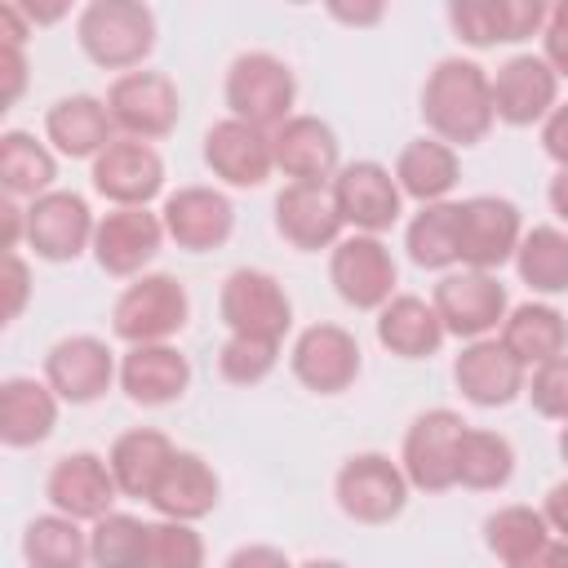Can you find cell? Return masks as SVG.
<instances>
[{"label": "cell", "mask_w": 568, "mask_h": 568, "mask_svg": "<svg viewBox=\"0 0 568 568\" xmlns=\"http://www.w3.org/2000/svg\"><path fill=\"white\" fill-rule=\"evenodd\" d=\"M280 359V342H262V337H240L231 333L217 351V373L231 382V386H253L262 382Z\"/></svg>", "instance_id": "42"}, {"label": "cell", "mask_w": 568, "mask_h": 568, "mask_svg": "<svg viewBox=\"0 0 568 568\" xmlns=\"http://www.w3.org/2000/svg\"><path fill=\"white\" fill-rule=\"evenodd\" d=\"M559 106V75L541 53H515L493 75V115L501 124H546V115Z\"/></svg>", "instance_id": "17"}, {"label": "cell", "mask_w": 568, "mask_h": 568, "mask_svg": "<svg viewBox=\"0 0 568 568\" xmlns=\"http://www.w3.org/2000/svg\"><path fill=\"white\" fill-rule=\"evenodd\" d=\"M271 155L288 182H328L342 169L337 133L320 115H288L280 129H271Z\"/></svg>", "instance_id": "25"}, {"label": "cell", "mask_w": 568, "mask_h": 568, "mask_svg": "<svg viewBox=\"0 0 568 568\" xmlns=\"http://www.w3.org/2000/svg\"><path fill=\"white\" fill-rule=\"evenodd\" d=\"M217 493H222V484H217L213 466H209L200 453H182V448H178L173 462L164 466V475L155 479V488H151L146 501L160 510V519L195 524V519L213 515Z\"/></svg>", "instance_id": "28"}, {"label": "cell", "mask_w": 568, "mask_h": 568, "mask_svg": "<svg viewBox=\"0 0 568 568\" xmlns=\"http://www.w3.org/2000/svg\"><path fill=\"white\" fill-rule=\"evenodd\" d=\"M524 368L528 364H546L555 355L568 351V320L550 306V302H519L506 320H501V337H497Z\"/></svg>", "instance_id": "32"}, {"label": "cell", "mask_w": 568, "mask_h": 568, "mask_svg": "<svg viewBox=\"0 0 568 568\" xmlns=\"http://www.w3.org/2000/svg\"><path fill=\"white\" fill-rule=\"evenodd\" d=\"M328 280L337 297L355 311H382L395 297V257L377 235H346L333 244Z\"/></svg>", "instance_id": "12"}, {"label": "cell", "mask_w": 568, "mask_h": 568, "mask_svg": "<svg viewBox=\"0 0 568 568\" xmlns=\"http://www.w3.org/2000/svg\"><path fill=\"white\" fill-rule=\"evenodd\" d=\"M58 426V395L49 382L36 377H4L0 382V439L9 448H36Z\"/></svg>", "instance_id": "29"}, {"label": "cell", "mask_w": 568, "mask_h": 568, "mask_svg": "<svg viewBox=\"0 0 568 568\" xmlns=\"http://www.w3.org/2000/svg\"><path fill=\"white\" fill-rule=\"evenodd\" d=\"M541 146H546V155H550L559 169H568V102H559V106L546 115V124H541Z\"/></svg>", "instance_id": "46"}, {"label": "cell", "mask_w": 568, "mask_h": 568, "mask_svg": "<svg viewBox=\"0 0 568 568\" xmlns=\"http://www.w3.org/2000/svg\"><path fill=\"white\" fill-rule=\"evenodd\" d=\"M457 178H462L457 151L448 142H439V138H417L395 160V182L417 204H439L457 186Z\"/></svg>", "instance_id": "33"}, {"label": "cell", "mask_w": 568, "mask_h": 568, "mask_svg": "<svg viewBox=\"0 0 568 568\" xmlns=\"http://www.w3.org/2000/svg\"><path fill=\"white\" fill-rule=\"evenodd\" d=\"M115 377H120V368H115L111 346L89 333L62 337L44 355V382L53 386V395L62 404H93L111 390Z\"/></svg>", "instance_id": "15"}, {"label": "cell", "mask_w": 568, "mask_h": 568, "mask_svg": "<svg viewBox=\"0 0 568 568\" xmlns=\"http://www.w3.org/2000/svg\"><path fill=\"white\" fill-rule=\"evenodd\" d=\"M404 248L422 271H448L457 262V204H422V213L404 231Z\"/></svg>", "instance_id": "38"}, {"label": "cell", "mask_w": 568, "mask_h": 568, "mask_svg": "<svg viewBox=\"0 0 568 568\" xmlns=\"http://www.w3.org/2000/svg\"><path fill=\"white\" fill-rule=\"evenodd\" d=\"M173 453H178V448L169 444L164 430H155V426H133V430H124V435L111 444L106 466H111V475H115V484H120L124 497H151V488H155V479L164 475V466L173 462Z\"/></svg>", "instance_id": "31"}, {"label": "cell", "mask_w": 568, "mask_h": 568, "mask_svg": "<svg viewBox=\"0 0 568 568\" xmlns=\"http://www.w3.org/2000/svg\"><path fill=\"white\" fill-rule=\"evenodd\" d=\"M93 231L98 222L75 191H49L27 204V244L44 262H75L84 248H93Z\"/></svg>", "instance_id": "16"}, {"label": "cell", "mask_w": 568, "mask_h": 568, "mask_svg": "<svg viewBox=\"0 0 568 568\" xmlns=\"http://www.w3.org/2000/svg\"><path fill=\"white\" fill-rule=\"evenodd\" d=\"M328 13H333V18H342V22H355V27H364V22H377V18H382V4H364V9H346V4H333Z\"/></svg>", "instance_id": "53"}, {"label": "cell", "mask_w": 568, "mask_h": 568, "mask_svg": "<svg viewBox=\"0 0 568 568\" xmlns=\"http://www.w3.org/2000/svg\"><path fill=\"white\" fill-rule=\"evenodd\" d=\"M559 457L568 462V422H564V430H559Z\"/></svg>", "instance_id": "55"}, {"label": "cell", "mask_w": 568, "mask_h": 568, "mask_svg": "<svg viewBox=\"0 0 568 568\" xmlns=\"http://www.w3.org/2000/svg\"><path fill=\"white\" fill-rule=\"evenodd\" d=\"M333 200H337V213L346 226H355V235H382L399 222V182L386 164L377 160H355V164H342L333 173Z\"/></svg>", "instance_id": "11"}, {"label": "cell", "mask_w": 568, "mask_h": 568, "mask_svg": "<svg viewBox=\"0 0 568 568\" xmlns=\"http://www.w3.org/2000/svg\"><path fill=\"white\" fill-rule=\"evenodd\" d=\"M191 297L173 275H138L111 306V328L129 346H155L186 328Z\"/></svg>", "instance_id": "4"}, {"label": "cell", "mask_w": 568, "mask_h": 568, "mask_svg": "<svg viewBox=\"0 0 568 568\" xmlns=\"http://www.w3.org/2000/svg\"><path fill=\"white\" fill-rule=\"evenodd\" d=\"M204 164L231 186H262L275 169L271 133L226 115L204 133Z\"/></svg>", "instance_id": "24"}, {"label": "cell", "mask_w": 568, "mask_h": 568, "mask_svg": "<svg viewBox=\"0 0 568 568\" xmlns=\"http://www.w3.org/2000/svg\"><path fill=\"white\" fill-rule=\"evenodd\" d=\"M524 240L519 209L501 195H470L457 204V262L466 271H497Z\"/></svg>", "instance_id": "7"}, {"label": "cell", "mask_w": 568, "mask_h": 568, "mask_svg": "<svg viewBox=\"0 0 568 568\" xmlns=\"http://www.w3.org/2000/svg\"><path fill=\"white\" fill-rule=\"evenodd\" d=\"M448 22L470 49H493V44H515L541 31L546 9L541 0H453Z\"/></svg>", "instance_id": "23"}, {"label": "cell", "mask_w": 568, "mask_h": 568, "mask_svg": "<svg viewBox=\"0 0 568 568\" xmlns=\"http://www.w3.org/2000/svg\"><path fill=\"white\" fill-rule=\"evenodd\" d=\"M541 515H546L550 532H559V537L568 541V479H559V484L546 493V506H541Z\"/></svg>", "instance_id": "49"}, {"label": "cell", "mask_w": 568, "mask_h": 568, "mask_svg": "<svg viewBox=\"0 0 568 568\" xmlns=\"http://www.w3.org/2000/svg\"><path fill=\"white\" fill-rule=\"evenodd\" d=\"M75 40L89 62L129 75L155 49V13L138 0H93L75 18Z\"/></svg>", "instance_id": "2"}, {"label": "cell", "mask_w": 568, "mask_h": 568, "mask_svg": "<svg viewBox=\"0 0 568 568\" xmlns=\"http://www.w3.org/2000/svg\"><path fill=\"white\" fill-rule=\"evenodd\" d=\"M444 324L435 315V306L426 297L413 293H395L382 311H377V342L399 355V359H426L444 346Z\"/></svg>", "instance_id": "30"}, {"label": "cell", "mask_w": 568, "mask_h": 568, "mask_svg": "<svg viewBox=\"0 0 568 568\" xmlns=\"http://www.w3.org/2000/svg\"><path fill=\"white\" fill-rule=\"evenodd\" d=\"M453 382H457L462 399H470L475 408H506L528 386L524 382V364L497 337L466 342L462 355L453 359Z\"/></svg>", "instance_id": "20"}, {"label": "cell", "mask_w": 568, "mask_h": 568, "mask_svg": "<svg viewBox=\"0 0 568 568\" xmlns=\"http://www.w3.org/2000/svg\"><path fill=\"white\" fill-rule=\"evenodd\" d=\"M31 297V271L18 253H4V320H18Z\"/></svg>", "instance_id": "45"}, {"label": "cell", "mask_w": 568, "mask_h": 568, "mask_svg": "<svg viewBox=\"0 0 568 568\" xmlns=\"http://www.w3.org/2000/svg\"><path fill=\"white\" fill-rule=\"evenodd\" d=\"M22 559L31 568H84L89 564V537L80 532V519L67 515H36L22 532Z\"/></svg>", "instance_id": "36"}, {"label": "cell", "mask_w": 568, "mask_h": 568, "mask_svg": "<svg viewBox=\"0 0 568 568\" xmlns=\"http://www.w3.org/2000/svg\"><path fill=\"white\" fill-rule=\"evenodd\" d=\"M524 395L532 399V408L541 417H555V422H568V351L537 364L532 368V382L524 386Z\"/></svg>", "instance_id": "43"}, {"label": "cell", "mask_w": 568, "mask_h": 568, "mask_svg": "<svg viewBox=\"0 0 568 568\" xmlns=\"http://www.w3.org/2000/svg\"><path fill=\"white\" fill-rule=\"evenodd\" d=\"M466 435L462 413L453 408H426L413 417L408 435H404V475L413 488L422 493H444L457 488V444Z\"/></svg>", "instance_id": "9"}, {"label": "cell", "mask_w": 568, "mask_h": 568, "mask_svg": "<svg viewBox=\"0 0 568 568\" xmlns=\"http://www.w3.org/2000/svg\"><path fill=\"white\" fill-rule=\"evenodd\" d=\"M146 568H204V537L182 519L146 524Z\"/></svg>", "instance_id": "41"}, {"label": "cell", "mask_w": 568, "mask_h": 568, "mask_svg": "<svg viewBox=\"0 0 568 568\" xmlns=\"http://www.w3.org/2000/svg\"><path fill=\"white\" fill-rule=\"evenodd\" d=\"M293 377L315 390V395H342L355 386L359 377V342L355 333H346L342 324H311L297 333L293 351H288Z\"/></svg>", "instance_id": "13"}, {"label": "cell", "mask_w": 568, "mask_h": 568, "mask_svg": "<svg viewBox=\"0 0 568 568\" xmlns=\"http://www.w3.org/2000/svg\"><path fill=\"white\" fill-rule=\"evenodd\" d=\"M120 386L133 404L142 408H160V404H173L186 386H191V359L169 346V342H155V346H129L124 359H120Z\"/></svg>", "instance_id": "26"}, {"label": "cell", "mask_w": 568, "mask_h": 568, "mask_svg": "<svg viewBox=\"0 0 568 568\" xmlns=\"http://www.w3.org/2000/svg\"><path fill=\"white\" fill-rule=\"evenodd\" d=\"M302 568H346V564H337V559H311V564H302Z\"/></svg>", "instance_id": "54"}, {"label": "cell", "mask_w": 568, "mask_h": 568, "mask_svg": "<svg viewBox=\"0 0 568 568\" xmlns=\"http://www.w3.org/2000/svg\"><path fill=\"white\" fill-rule=\"evenodd\" d=\"M44 138L71 155V160H98L111 142H115V120L106 111L102 98L93 93H71V98H58L44 115Z\"/></svg>", "instance_id": "27"}, {"label": "cell", "mask_w": 568, "mask_h": 568, "mask_svg": "<svg viewBox=\"0 0 568 568\" xmlns=\"http://www.w3.org/2000/svg\"><path fill=\"white\" fill-rule=\"evenodd\" d=\"M293 98H297V80L288 71L284 58L275 53H240L226 71V106L235 120L257 124V129H280L293 115Z\"/></svg>", "instance_id": "3"}, {"label": "cell", "mask_w": 568, "mask_h": 568, "mask_svg": "<svg viewBox=\"0 0 568 568\" xmlns=\"http://www.w3.org/2000/svg\"><path fill=\"white\" fill-rule=\"evenodd\" d=\"M546 195H550V209L568 222V169H559L555 178H550V186H546Z\"/></svg>", "instance_id": "52"}, {"label": "cell", "mask_w": 568, "mask_h": 568, "mask_svg": "<svg viewBox=\"0 0 568 568\" xmlns=\"http://www.w3.org/2000/svg\"><path fill=\"white\" fill-rule=\"evenodd\" d=\"M120 484L111 475V466L98 453H67L53 462L49 479H44V497L58 515L67 519H89L98 524L102 515H111Z\"/></svg>", "instance_id": "18"}, {"label": "cell", "mask_w": 568, "mask_h": 568, "mask_svg": "<svg viewBox=\"0 0 568 568\" xmlns=\"http://www.w3.org/2000/svg\"><path fill=\"white\" fill-rule=\"evenodd\" d=\"M408 475L386 453H355L342 462L333 493L346 519L355 524H390L408 506Z\"/></svg>", "instance_id": "5"}, {"label": "cell", "mask_w": 568, "mask_h": 568, "mask_svg": "<svg viewBox=\"0 0 568 568\" xmlns=\"http://www.w3.org/2000/svg\"><path fill=\"white\" fill-rule=\"evenodd\" d=\"M106 111H111L120 138L155 142L178 129L182 98L164 71H129L106 89Z\"/></svg>", "instance_id": "8"}, {"label": "cell", "mask_w": 568, "mask_h": 568, "mask_svg": "<svg viewBox=\"0 0 568 568\" xmlns=\"http://www.w3.org/2000/svg\"><path fill=\"white\" fill-rule=\"evenodd\" d=\"M89 568H146V524L111 510L89 528Z\"/></svg>", "instance_id": "40"}, {"label": "cell", "mask_w": 568, "mask_h": 568, "mask_svg": "<svg viewBox=\"0 0 568 568\" xmlns=\"http://www.w3.org/2000/svg\"><path fill=\"white\" fill-rule=\"evenodd\" d=\"M515 271L532 293H568V231L532 226L515 248Z\"/></svg>", "instance_id": "37"}, {"label": "cell", "mask_w": 568, "mask_h": 568, "mask_svg": "<svg viewBox=\"0 0 568 568\" xmlns=\"http://www.w3.org/2000/svg\"><path fill=\"white\" fill-rule=\"evenodd\" d=\"M160 222H164V235L178 248H186V253H213V248H222L231 240L235 209L213 186H182V191H173L164 200Z\"/></svg>", "instance_id": "19"}, {"label": "cell", "mask_w": 568, "mask_h": 568, "mask_svg": "<svg viewBox=\"0 0 568 568\" xmlns=\"http://www.w3.org/2000/svg\"><path fill=\"white\" fill-rule=\"evenodd\" d=\"M217 315L240 337L284 342V333L293 324V302H288V293H284V284L275 275L240 266V271L226 275L222 293H217Z\"/></svg>", "instance_id": "6"}, {"label": "cell", "mask_w": 568, "mask_h": 568, "mask_svg": "<svg viewBox=\"0 0 568 568\" xmlns=\"http://www.w3.org/2000/svg\"><path fill=\"white\" fill-rule=\"evenodd\" d=\"M53 178H58V164H53V151L44 142H36L22 129H9L0 138V186H4L9 200H40V195H49Z\"/></svg>", "instance_id": "34"}, {"label": "cell", "mask_w": 568, "mask_h": 568, "mask_svg": "<svg viewBox=\"0 0 568 568\" xmlns=\"http://www.w3.org/2000/svg\"><path fill=\"white\" fill-rule=\"evenodd\" d=\"M444 333L479 342L506 320V284L488 271H448L430 297Z\"/></svg>", "instance_id": "10"}, {"label": "cell", "mask_w": 568, "mask_h": 568, "mask_svg": "<svg viewBox=\"0 0 568 568\" xmlns=\"http://www.w3.org/2000/svg\"><path fill=\"white\" fill-rule=\"evenodd\" d=\"M422 120L448 146H475L493 129V75L470 58H444L422 84Z\"/></svg>", "instance_id": "1"}, {"label": "cell", "mask_w": 568, "mask_h": 568, "mask_svg": "<svg viewBox=\"0 0 568 568\" xmlns=\"http://www.w3.org/2000/svg\"><path fill=\"white\" fill-rule=\"evenodd\" d=\"M226 568H293V564H288V555L275 550V546H240V550L226 559Z\"/></svg>", "instance_id": "48"}, {"label": "cell", "mask_w": 568, "mask_h": 568, "mask_svg": "<svg viewBox=\"0 0 568 568\" xmlns=\"http://www.w3.org/2000/svg\"><path fill=\"white\" fill-rule=\"evenodd\" d=\"M550 541V524H546V515L541 510H532V506H501V510H493L488 519H484V546L510 568V564H519V559H528L537 546H546Z\"/></svg>", "instance_id": "39"}, {"label": "cell", "mask_w": 568, "mask_h": 568, "mask_svg": "<svg viewBox=\"0 0 568 568\" xmlns=\"http://www.w3.org/2000/svg\"><path fill=\"white\" fill-rule=\"evenodd\" d=\"M515 475V448L506 435L484 430V426H466L462 444H457V484L470 493H497L506 488Z\"/></svg>", "instance_id": "35"}, {"label": "cell", "mask_w": 568, "mask_h": 568, "mask_svg": "<svg viewBox=\"0 0 568 568\" xmlns=\"http://www.w3.org/2000/svg\"><path fill=\"white\" fill-rule=\"evenodd\" d=\"M0 217H4V248L13 253V248H18V240L27 235V209H18V204L4 195V204H0Z\"/></svg>", "instance_id": "51"}, {"label": "cell", "mask_w": 568, "mask_h": 568, "mask_svg": "<svg viewBox=\"0 0 568 568\" xmlns=\"http://www.w3.org/2000/svg\"><path fill=\"white\" fill-rule=\"evenodd\" d=\"M93 191L111 200L115 209H146V200L160 195L164 186V160L151 142L138 138H115L89 169Z\"/></svg>", "instance_id": "14"}, {"label": "cell", "mask_w": 568, "mask_h": 568, "mask_svg": "<svg viewBox=\"0 0 568 568\" xmlns=\"http://www.w3.org/2000/svg\"><path fill=\"white\" fill-rule=\"evenodd\" d=\"M541 58L550 62V71L559 80H568V0H559L550 13H546V27H541Z\"/></svg>", "instance_id": "44"}, {"label": "cell", "mask_w": 568, "mask_h": 568, "mask_svg": "<svg viewBox=\"0 0 568 568\" xmlns=\"http://www.w3.org/2000/svg\"><path fill=\"white\" fill-rule=\"evenodd\" d=\"M164 222L146 209H111L98 217L93 231V257L106 275H142V266L160 253Z\"/></svg>", "instance_id": "22"}, {"label": "cell", "mask_w": 568, "mask_h": 568, "mask_svg": "<svg viewBox=\"0 0 568 568\" xmlns=\"http://www.w3.org/2000/svg\"><path fill=\"white\" fill-rule=\"evenodd\" d=\"M0 71H4V106L18 102L22 84H27V58L22 44H0Z\"/></svg>", "instance_id": "47"}, {"label": "cell", "mask_w": 568, "mask_h": 568, "mask_svg": "<svg viewBox=\"0 0 568 568\" xmlns=\"http://www.w3.org/2000/svg\"><path fill=\"white\" fill-rule=\"evenodd\" d=\"M510 568H568V541L564 537H550L546 546H537L528 559H519Z\"/></svg>", "instance_id": "50"}, {"label": "cell", "mask_w": 568, "mask_h": 568, "mask_svg": "<svg viewBox=\"0 0 568 568\" xmlns=\"http://www.w3.org/2000/svg\"><path fill=\"white\" fill-rule=\"evenodd\" d=\"M342 213H337V200H333V186L328 182H288L280 195H275V231L302 248V253H320V248H333L337 235H342Z\"/></svg>", "instance_id": "21"}]
</instances>
